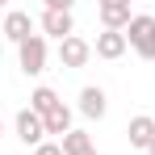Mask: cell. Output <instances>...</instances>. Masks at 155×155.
Here are the masks:
<instances>
[{"mask_svg":"<svg viewBox=\"0 0 155 155\" xmlns=\"http://www.w3.org/2000/svg\"><path fill=\"white\" fill-rule=\"evenodd\" d=\"M71 38L76 34V17H71V0H46V8H42V38Z\"/></svg>","mask_w":155,"mask_h":155,"instance_id":"obj_1","label":"cell"},{"mask_svg":"<svg viewBox=\"0 0 155 155\" xmlns=\"http://www.w3.org/2000/svg\"><path fill=\"white\" fill-rule=\"evenodd\" d=\"M126 42L138 59H155V17L151 13H134V21L126 25Z\"/></svg>","mask_w":155,"mask_h":155,"instance_id":"obj_2","label":"cell"},{"mask_svg":"<svg viewBox=\"0 0 155 155\" xmlns=\"http://www.w3.org/2000/svg\"><path fill=\"white\" fill-rule=\"evenodd\" d=\"M17 63H21L25 76H42V71H46V38H42V34L25 38V42L17 46Z\"/></svg>","mask_w":155,"mask_h":155,"instance_id":"obj_3","label":"cell"},{"mask_svg":"<svg viewBox=\"0 0 155 155\" xmlns=\"http://www.w3.org/2000/svg\"><path fill=\"white\" fill-rule=\"evenodd\" d=\"M88 59H92V42H84L80 34H71V38L59 42V63H63L67 71H80Z\"/></svg>","mask_w":155,"mask_h":155,"instance_id":"obj_4","label":"cell"},{"mask_svg":"<svg viewBox=\"0 0 155 155\" xmlns=\"http://www.w3.org/2000/svg\"><path fill=\"white\" fill-rule=\"evenodd\" d=\"M13 126H17V138H21L25 147H42V143H46V122H42L34 109H21Z\"/></svg>","mask_w":155,"mask_h":155,"instance_id":"obj_5","label":"cell"},{"mask_svg":"<svg viewBox=\"0 0 155 155\" xmlns=\"http://www.w3.org/2000/svg\"><path fill=\"white\" fill-rule=\"evenodd\" d=\"M97 17H101L105 29H117V34H126V25L134 21V13H130L126 0H101L97 4Z\"/></svg>","mask_w":155,"mask_h":155,"instance_id":"obj_6","label":"cell"},{"mask_svg":"<svg viewBox=\"0 0 155 155\" xmlns=\"http://www.w3.org/2000/svg\"><path fill=\"white\" fill-rule=\"evenodd\" d=\"M13 46H21L25 38H34V17H29L25 8H8V17H4V29H0Z\"/></svg>","mask_w":155,"mask_h":155,"instance_id":"obj_7","label":"cell"},{"mask_svg":"<svg viewBox=\"0 0 155 155\" xmlns=\"http://www.w3.org/2000/svg\"><path fill=\"white\" fill-rule=\"evenodd\" d=\"M126 46H130L126 34H117V29H101V34H97V42H92V54L113 63V59H122V54H126Z\"/></svg>","mask_w":155,"mask_h":155,"instance_id":"obj_8","label":"cell"},{"mask_svg":"<svg viewBox=\"0 0 155 155\" xmlns=\"http://www.w3.org/2000/svg\"><path fill=\"white\" fill-rule=\"evenodd\" d=\"M80 113L92 117V122H101L105 113H109V97H105V88H97V84L80 88Z\"/></svg>","mask_w":155,"mask_h":155,"instance_id":"obj_9","label":"cell"},{"mask_svg":"<svg viewBox=\"0 0 155 155\" xmlns=\"http://www.w3.org/2000/svg\"><path fill=\"white\" fill-rule=\"evenodd\" d=\"M126 138H130V147L147 151V147H151V138H155V117H147V113L130 117V126H126Z\"/></svg>","mask_w":155,"mask_h":155,"instance_id":"obj_10","label":"cell"},{"mask_svg":"<svg viewBox=\"0 0 155 155\" xmlns=\"http://www.w3.org/2000/svg\"><path fill=\"white\" fill-rule=\"evenodd\" d=\"M59 92H54V88H46V84H38V88H34V92H29V109H34V113H38V117H46V113H51V109H59Z\"/></svg>","mask_w":155,"mask_h":155,"instance_id":"obj_11","label":"cell"},{"mask_svg":"<svg viewBox=\"0 0 155 155\" xmlns=\"http://www.w3.org/2000/svg\"><path fill=\"white\" fill-rule=\"evenodd\" d=\"M42 122H46V134H59V143H63V138H67V134L76 130V126H71V109H67V105L51 109V113H46Z\"/></svg>","mask_w":155,"mask_h":155,"instance_id":"obj_12","label":"cell"},{"mask_svg":"<svg viewBox=\"0 0 155 155\" xmlns=\"http://www.w3.org/2000/svg\"><path fill=\"white\" fill-rule=\"evenodd\" d=\"M59 147H63V155H97V147H92V134H88V130H71V134H67Z\"/></svg>","mask_w":155,"mask_h":155,"instance_id":"obj_13","label":"cell"},{"mask_svg":"<svg viewBox=\"0 0 155 155\" xmlns=\"http://www.w3.org/2000/svg\"><path fill=\"white\" fill-rule=\"evenodd\" d=\"M34 155H63L59 143H42V147H34Z\"/></svg>","mask_w":155,"mask_h":155,"instance_id":"obj_14","label":"cell"},{"mask_svg":"<svg viewBox=\"0 0 155 155\" xmlns=\"http://www.w3.org/2000/svg\"><path fill=\"white\" fill-rule=\"evenodd\" d=\"M4 17H8V13H4V4H0V29H4Z\"/></svg>","mask_w":155,"mask_h":155,"instance_id":"obj_15","label":"cell"},{"mask_svg":"<svg viewBox=\"0 0 155 155\" xmlns=\"http://www.w3.org/2000/svg\"><path fill=\"white\" fill-rule=\"evenodd\" d=\"M147 155H155V138H151V147H147Z\"/></svg>","mask_w":155,"mask_h":155,"instance_id":"obj_16","label":"cell"},{"mask_svg":"<svg viewBox=\"0 0 155 155\" xmlns=\"http://www.w3.org/2000/svg\"><path fill=\"white\" fill-rule=\"evenodd\" d=\"M0 134H4V126H0Z\"/></svg>","mask_w":155,"mask_h":155,"instance_id":"obj_17","label":"cell"}]
</instances>
